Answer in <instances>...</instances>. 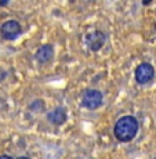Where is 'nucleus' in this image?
Returning <instances> with one entry per match:
<instances>
[{
	"label": "nucleus",
	"mask_w": 156,
	"mask_h": 159,
	"mask_svg": "<svg viewBox=\"0 0 156 159\" xmlns=\"http://www.w3.org/2000/svg\"><path fill=\"white\" fill-rule=\"evenodd\" d=\"M138 120L134 116L126 115L122 116L118 122H116L114 127L115 137L122 143H128L137 136L138 133Z\"/></svg>",
	"instance_id": "1"
},
{
	"label": "nucleus",
	"mask_w": 156,
	"mask_h": 159,
	"mask_svg": "<svg viewBox=\"0 0 156 159\" xmlns=\"http://www.w3.org/2000/svg\"><path fill=\"white\" fill-rule=\"evenodd\" d=\"M22 32V28H21L20 22H17L15 20H10L6 21L2 26H0V33H2V38L4 40H14Z\"/></svg>",
	"instance_id": "2"
},
{
	"label": "nucleus",
	"mask_w": 156,
	"mask_h": 159,
	"mask_svg": "<svg viewBox=\"0 0 156 159\" xmlns=\"http://www.w3.org/2000/svg\"><path fill=\"white\" fill-rule=\"evenodd\" d=\"M82 105L87 109H97L102 105V93L98 90H87L82 98Z\"/></svg>",
	"instance_id": "3"
},
{
	"label": "nucleus",
	"mask_w": 156,
	"mask_h": 159,
	"mask_svg": "<svg viewBox=\"0 0 156 159\" xmlns=\"http://www.w3.org/2000/svg\"><path fill=\"white\" fill-rule=\"evenodd\" d=\"M134 75H136L137 83L145 84V83H148V82H151L152 78L155 76V69L151 64L144 62V64H140L136 68V73H134Z\"/></svg>",
	"instance_id": "4"
},
{
	"label": "nucleus",
	"mask_w": 156,
	"mask_h": 159,
	"mask_svg": "<svg viewBox=\"0 0 156 159\" xmlns=\"http://www.w3.org/2000/svg\"><path fill=\"white\" fill-rule=\"evenodd\" d=\"M105 43V35L100 30H94L90 32L86 36V44L91 51H98Z\"/></svg>",
	"instance_id": "5"
},
{
	"label": "nucleus",
	"mask_w": 156,
	"mask_h": 159,
	"mask_svg": "<svg viewBox=\"0 0 156 159\" xmlns=\"http://www.w3.org/2000/svg\"><path fill=\"white\" fill-rule=\"evenodd\" d=\"M53 56H54V47L51 44H44L42 47H39V50L35 54V58L39 64H47L53 60Z\"/></svg>",
	"instance_id": "6"
},
{
	"label": "nucleus",
	"mask_w": 156,
	"mask_h": 159,
	"mask_svg": "<svg viewBox=\"0 0 156 159\" xmlns=\"http://www.w3.org/2000/svg\"><path fill=\"white\" fill-rule=\"evenodd\" d=\"M47 118L53 125L60 126V125H62L64 122H66V111L64 108H61V107H58V108L53 109V111L48 114Z\"/></svg>",
	"instance_id": "7"
},
{
	"label": "nucleus",
	"mask_w": 156,
	"mask_h": 159,
	"mask_svg": "<svg viewBox=\"0 0 156 159\" xmlns=\"http://www.w3.org/2000/svg\"><path fill=\"white\" fill-rule=\"evenodd\" d=\"M0 159H13L10 155H0Z\"/></svg>",
	"instance_id": "8"
},
{
	"label": "nucleus",
	"mask_w": 156,
	"mask_h": 159,
	"mask_svg": "<svg viewBox=\"0 0 156 159\" xmlns=\"http://www.w3.org/2000/svg\"><path fill=\"white\" fill-rule=\"evenodd\" d=\"M17 159H29V158H26V157H20V158H17Z\"/></svg>",
	"instance_id": "9"
}]
</instances>
